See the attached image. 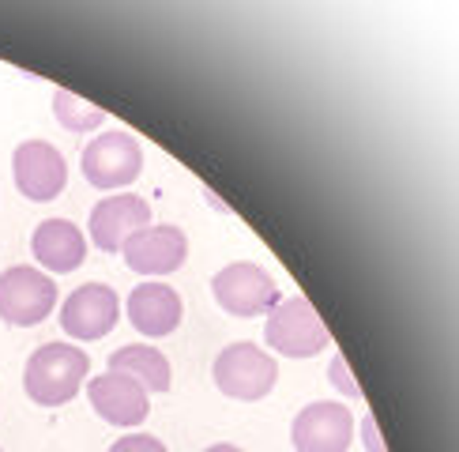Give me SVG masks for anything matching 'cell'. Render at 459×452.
I'll return each instance as SVG.
<instances>
[{
	"label": "cell",
	"instance_id": "obj_1",
	"mask_svg": "<svg viewBox=\"0 0 459 452\" xmlns=\"http://www.w3.org/2000/svg\"><path fill=\"white\" fill-rule=\"evenodd\" d=\"M91 373V358L83 347L72 343H46L27 358L23 369V388L38 407H65L75 400Z\"/></svg>",
	"mask_w": 459,
	"mask_h": 452
},
{
	"label": "cell",
	"instance_id": "obj_2",
	"mask_svg": "<svg viewBox=\"0 0 459 452\" xmlns=\"http://www.w3.org/2000/svg\"><path fill=\"white\" fill-rule=\"evenodd\" d=\"M267 347L282 358H316L324 347H332V332L313 309L309 298H279V306L267 313L264 325Z\"/></svg>",
	"mask_w": 459,
	"mask_h": 452
},
{
	"label": "cell",
	"instance_id": "obj_3",
	"mask_svg": "<svg viewBox=\"0 0 459 452\" xmlns=\"http://www.w3.org/2000/svg\"><path fill=\"white\" fill-rule=\"evenodd\" d=\"M212 377L222 396L230 400H264L267 392L279 381V362L267 351H260L256 343H230L215 354Z\"/></svg>",
	"mask_w": 459,
	"mask_h": 452
},
{
	"label": "cell",
	"instance_id": "obj_4",
	"mask_svg": "<svg viewBox=\"0 0 459 452\" xmlns=\"http://www.w3.org/2000/svg\"><path fill=\"white\" fill-rule=\"evenodd\" d=\"M212 294L222 306V313L238 317V320L267 317L279 306L275 279L267 275L260 264H248V260H234V264H226L222 272H215L212 275Z\"/></svg>",
	"mask_w": 459,
	"mask_h": 452
},
{
	"label": "cell",
	"instance_id": "obj_5",
	"mask_svg": "<svg viewBox=\"0 0 459 452\" xmlns=\"http://www.w3.org/2000/svg\"><path fill=\"white\" fill-rule=\"evenodd\" d=\"M83 178L94 185V188H125L140 178L143 170V147L140 140L132 136L125 128H109V132H99L87 147H83Z\"/></svg>",
	"mask_w": 459,
	"mask_h": 452
},
{
	"label": "cell",
	"instance_id": "obj_6",
	"mask_svg": "<svg viewBox=\"0 0 459 452\" xmlns=\"http://www.w3.org/2000/svg\"><path fill=\"white\" fill-rule=\"evenodd\" d=\"M56 306V282L34 268V264H15L0 272V320L15 328H34Z\"/></svg>",
	"mask_w": 459,
	"mask_h": 452
},
{
	"label": "cell",
	"instance_id": "obj_7",
	"mask_svg": "<svg viewBox=\"0 0 459 452\" xmlns=\"http://www.w3.org/2000/svg\"><path fill=\"white\" fill-rule=\"evenodd\" d=\"M15 188L34 204L56 200L68 185V162L49 140H23L12 155Z\"/></svg>",
	"mask_w": 459,
	"mask_h": 452
},
{
	"label": "cell",
	"instance_id": "obj_8",
	"mask_svg": "<svg viewBox=\"0 0 459 452\" xmlns=\"http://www.w3.org/2000/svg\"><path fill=\"white\" fill-rule=\"evenodd\" d=\"M290 441L298 452H347L354 441V414L342 404L316 400L298 411Z\"/></svg>",
	"mask_w": 459,
	"mask_h": 452
},
{
	"label": "cell",
	"instance_id": "obj_9",
	"mask_svg": "<svg viewBox=\"0 0 459 452\" xmlns=\"http://www.w3.org/2000/svg\"><path fill=\"white\" fill-rule=\"evenodd\" d=\"M121 317V301L113 294V287L106 282H83V287H75L65 306H61V328L80 339V343H91V339H102L113 332Z\"/></svg>",
	"mask_w": 459,
	"mask_h": 452
},
{
	"label": "cell",
	"instance_id": "obj_10",
	"mask_svg": "<svg viewBox=\"0 0 459 452\" xmlns=\"http://www.w3.org/2000/svg\"><path fill=\"white\" fill-rule=\"evenodd\" d=\"M121 256L136 275H169V272H178L185 264L188 238L174 222L143 226V230H136L121 245Z\"/></svg>",
	"mask_w": 459,
	"mask_h": 452
},
{
	"label": "cell",
	"instance_id": "obj_11",
	"mask_svg": "<svg viewBox=\"0 0 459 452\" xmlns=\"http://www.w3.org/2000/svg\"><path fill=\"white\" fill-rule=\"evenodd\" d=\"M91 241L99 245L102 253H121V245L151 226V204L143 196H132V193H117V196H102L99 204L91 207Z\"/></svg>",
	"mask_w": 459,
	"mask_h": 452
},
{
	"label": "cell",
	"instance_id": "obj_12",
	"mask_svg": "<svg viewBox=\"0 0 459 452\" xmlns=\"http://www.w3.org/2000/svg\"><path fill=\"white\" fill-rule=\"evenodd\" d=\"M87 400L94 407V414H99L102 422L109 426H140L147 414H151V400L147 392L132 381V377L125 373H102V377H91L87 381Z\"/></svg>",
	"mask_w": 459,
	"mask_h": 452
},
{
	"label": "cell",
	"instance_id": "obj_13",
	"mask_svg": "<svg viewBox=\"0 0 459 452\" xmlns=\"http://www.w3.org/2000/svg\"><path fill=\"white\" fill-rule=\"evenodd\" d=\"M125 309H128L132 328H136L140 335H147V339L178 332L181 317H185L181 294L174 287H166V282H159V279H147V282H140V287H132Z\"/></svg>",
	"mask_w": 459,
	"mask_h": 452
},
{
	"label": "cell",
	"instance_id": "obj_14",
	"mask_svg": "<svg viewBox=\"0 0 459 452\" xmlns=\"http://www.w3.org/2000/svg\"><path fill=\"white\" fill-rule=\"evenodd\" d=\"M30 256L42 264L46 272H75L87 256V238L72 219H46L34 226L30 234Z\"/></svg>",
	"mask_w": 459,
	"mask_h": 452
},
{
	"label": "cell",
	"instance_id": "obj_15",
	"mask_svg": "<svg viewBox=\"0 0 459 452\" xmlns=\"http://www.w3.org/2000/svg\"><path fill=\"white\" fill-rule=\"evenodd\" d=\"M109 373H125L132 377L147 396L151 392H169V362L159 347L147 343H128L109 354Z\"/></svg>",
	"mask_w": 459,
	"mask_h": 452
},
{
	"label": "cell",
	"instance_id": "obj_16",
	"mask_svg": "<svg viewBox=\"0 0 459 452\" xmlns=\"http://www.w3.org/2000/svg\"><path fill=\"white\" fill-rule=\"evenodd\" d=\"M53 113L68 132H102V121H106V113L99 106H91L87 99H80V94H72L65 87L53 91Z\"/></svg>",
	"mask_w": 459,
	"mask_h": 452
},
{
	"label": "cell",
	"instance_id": "obj_17",
	"mask_svg": "<svg viewBox=\"0 0 459 452\" xmlns=\"http://www.w3.org/2000/svg\"><path fill=\"white\" fill-rule=\"evenodd\" d=\"M328 381L335 385V392L347 396V400H361V388H358L354 373H351V366H347V358H342V354H335V358H332V366H328Z\"/></svg>",
	"mask_w": 459,
	"mask_h": 452
},
{
	"label": "cell",
	"instance_id": "obj_18",
	"mask_svg": "<svg viewBox=\"0 0 459 452\" xmlns=\"http://www.w3.org/2000/svg\"><path fill=\"white\" fill-rule=\"evenodd\" d=\"M109 452H169V448L162 445V438H155V433H128V438L113 441Z\"/></svg>",
	"mask_w": 459,
	"mask_h": 452
},
{
	"label": "cell",
	"instance_id": "obj_19",
	"mask_svg": "<svg viewBox=\"0 0 459 452\" xmlns=\"http://www.w3.org/2000/svg\"><path fill=\"white\" fill-rule=\"evenodd\" d=\"M361 445H366V452H388V445H385V438H380V426H377V419H373V411L361 419Z\"/></svg>",
	"mask_w": 459,
	"mask_h": 452
},
{
	"label": "cell",
	"instance_id": "obj_20",
	"mask_svg": "<svg viewBox=\"0 0 459 452\" xmlns=\"http://www.w3.org/2000/svg\"><path fill=\"white\" fill-rule=\"evenodd\" d=\"M204 452H245V448H238V445H212V448H204Z\"/></svg>",
	"mask_w": 459,
	"mask_h": 452
},
{
	"label": "cell",
	"instance_id": "obj_21",
	"mask_svg": "<svg viewBox=\"0 0 459 452\" xmlns=\"http://www.w3.org/2000/svg\"><path fill=\"white\" fill-rule=\"evenodd\" d=\"M0 452H4V448H0Z\"/></svg>",
	"mask_w": 459,
	"mask_h": 452
}]
</instances>
